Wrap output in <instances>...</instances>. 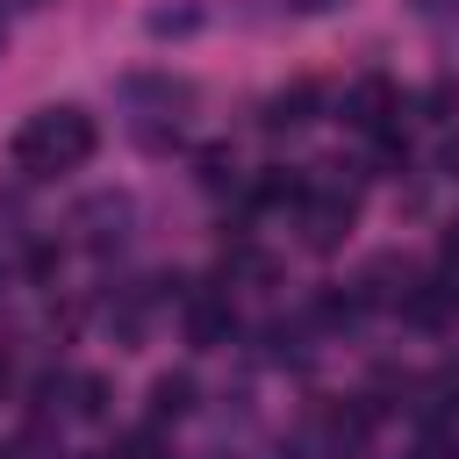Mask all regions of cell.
<instances>
[{
    "label": "cell",
    "mask_w": 459,
    "mask_h": 459,
    "mask_svg": "<svg viewBox=\"0 0 459 459\" xmlns=\"http://www.w3.org/2000/svg\"><path fill=\"white\" fill-rule=\"evenodd\" d=\"M100 151V129H93V115L86 108H43V115H29L22 129H14V165L29 172V179H50V172H79L86 158Z\"/></svg>",
    "instance_id": "obj_1"
},
{
    "label": "cell",
    "mask_w": 459,
    "mask_h": 459,
    "mask_svg": "<svg viewBox=\"0 0 459 459\" xmlns=\"http://www.w3.org/2000/svg\"><path fill=\"white\" fill-rule=\"evenodd\" d=\"M344 122H351V129H366V136L402 129V86H394L387 72H366V79L344 93Z\"/></svg>",
    "instance_id": "obj_2"
},
{
    "label": "cell",
    "mask_w": 459,
    "mask_h": 459,
    "mask_svg": "<svg viewBox=\"0 0 459 459\" xmlns=\"http://www.w3.org/2000/svg\"><path fill=\"white\" fill-rule=\"evenodd\" d=\"M351 194H316L308 186V201H301V237L316 244V251H330V244H344V230H351Z\"/></svg>",
    "instance_id": "obj_3"
},
{
    "label": "cell",
    "mask_w": 459,
    "mask_h": 459,
    "mask_svg": "<svg viewBox=\"0 0 459 459\" xmlns=\"http://www.w3.org/2000/svg\"><path fill=\"white\" fill-rule=\"evenodd\" d=\"M251 201H258V208H301V201H308L301 165H265V172H258V186H251Z\"/></svg>",
    "instance_id": "obj_4"
},
{
    "label": "cell",
    "mask_w": 459,
    "mask_h": 459,
    "mask_svg": "<svg viewBox=\"0 0 459 459\" xmlns=\"http://www.w3.org/2000/svg\"><path fill=\"white\" fill-rule=\"evenodd\" d=\"M230 323H237V316H230V301H222V294H194V301H186V337H194V344H208V351H215V344L230 337Z\"/></svg>",
    "instance_id": "obj_5"
},
{
    "label": "cell",
    "mask_w": 459,
    "mask_h": 459,
    "mask_svg": "<svg viewBox=\"0 0 459 459\" xmlns=\"http://www.w3.org/2000/svg\"><path fill=\"white\" fill-rule=\"evenodd\" d=\"M194 409V380L186 373H165L158 387H151V423H179Z\"/></svg>",
    "instance_id": "obj_6"
},
{
    "label": "cell",
    "mask_w": 459,
    "mask_h": 459,
    "mask_svg": "<svg viewBox=\"0 0 459 459\" xmlns=\"http://www.w3.org/2000/svg\"><path fill=\"white\" fill-rule=\"evenodd\" d=\"M308 108H316V86L301 79V86H287V93L265 100V129H294V122H308Z\"/></svg>",
    "instance_id": "obj_7"
},
{
    "label": "cell",
    "mask_w": 459,
    "mask_h": 459,
    "mask_svg": "<svg viewBox=\"0 0 459 459\" xmlns=\"http://www.w3.org/2000/svg\"><path fill=\"white\" fill-rule=\"evenodd\" d=\"M194 165H201V186H230V179H237V158H230L222 143H215V151H201Z\"/></svg>",
    "instance_id": "obj_8"
},
{
    "label": "cell",
    "mask_w": 459,
    "mask_h": 459,
    "mask_svg": "<svg viewBox=\"0 0 459 459\" xmlns=\"http://www.w3.org/2000/svg\"><path fill=\"white\" fill-rule=\"evenodd\" d=\"M72 394H79V402H72L79 416H100V409H108V380H100V373H79V380H72Z\"/></svg>",
    "instance_id": "obj_9"
},
{
    "label": "cell",
    "mask_w": 459,
    "mask_h": 459,
    "mask_svg": "<svg viewBox=\"0 0 459 459\" xmlns=\"http://www.w3.org/2000/svg\"><path fill=\"white\" fill-rule=\"evenodd\" d=\"M423 108H430V122H452V115H459V79H437V86L423 93Z\"/></svg>",
    "instance_id": "obj_10"
},
{
    "label": "cell",
    "mask_w": 459,
    "mask_h": 459,
    "mask_svg": "<svg viewBox=\"0 0 459 459\" xmlns=\"http://www.w3.org/2000/svg\"><path fill=\"white\" fill-rule=\"evenodd\" d=\"M194 22H201L194 7H179V14H172V7H158V14H151V36H186Z\"/></svg>",
    "instance_id": "obj_11"
},
{
    "label": "cell",
    "mask_w": 459,
    "mask_h": 459,
    "mask_svg": "<svg viewBox=\"0 0 459 459\" xmlns=\"http://www.w3.org/2000/svg\"><path fill=\"white\" fill-rule=\"evenodd\" d=\"M316 316H323V323H351V316H359V294H337V287H330V294L316 301Z\"/></svg>",
    "instance_id": "obj_12"
},
{
    "label": "cell",
    "mask_w": 459,
    "mask_h": 459,
    "mask_svg": "<svg viewBox=\"0 0 459 459\" xmlns=\"http://www.w3.org/2000/svg\"><path fill=\"white\" fill-rule=\"evenodd\" d=\"M0 7H43V0H0Z\"/></svg>",
    "instance_id": "obj_13"
},
{
    "label": "cell",
    "mask_w": 459,
    "mask_h": 459,
    "mask_svg": "<svg viewBox=\"0 0 459 459\" xmlns=\"http://www.w3.org/2000/svg\"><path fill=\"white\" fill-rule=\"evenodd\" d=\"M0 387H7V359H0Z\"/></svg>",
    "instance_id": "obj_14"
}]
</instances>
